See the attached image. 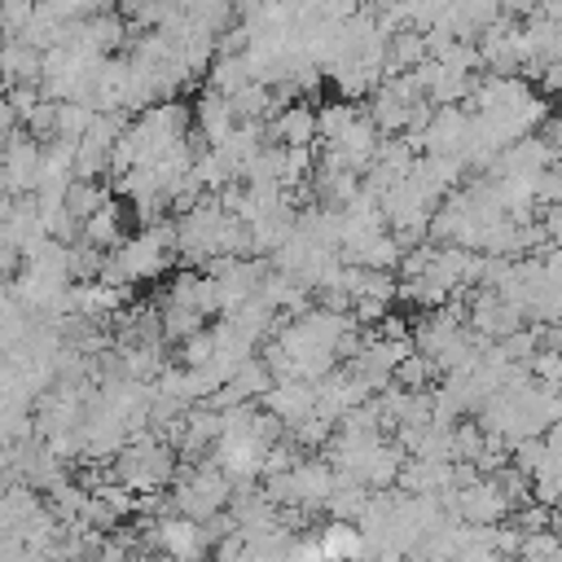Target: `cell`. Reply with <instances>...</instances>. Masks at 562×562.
<instances>
[{
  "label": "cell",
  "instance_id": "3957f363",
  "mask_svg": "<svg viewBox=\"0 0 562 562\" xmlns=\"http://www.w3.org/2000/svg\"><path fill=\"white\" fill-rule=\"evenodd\" d=\"M224 206L215 193H206L193 211L176 215V259H184L189 268H202L206 259L220 255V228H224Z\"/></svg>",
  "mask_w": 562,
  "mask_h": 562
},
{
  "label": "cell",
  "instance_id": "9a60e30c",
  "mask_svg": "<svg viewBox=\"0 0 562 562\" xmlns=\"http://www.w3.org/2000/svg\"><path fill=\"white\" fill-rule=\"evenodd\" d=\"M110 202V189L101 184V180H70L66 184V206H70V215L83 224L97 206H105Z\"/></svg>",
  "mask_w": 562,
  "mask_h": 562
},
{
  "label": "cell",
  "instance_id": "9c48e42d",
  "mask_svg": "<svg viewBox=\"0 0 562 562\" xmlns=\"http://www.w3.org/2000/svg\"><path fill=\"white\" fill-rule=\"evenodd\" d=\"M426 57H430V48H426L422 26H400L386 35V75H404V70L422 66Z\"/></svg>",
  "mask_w": 562,
  "mask_h": 562
},
{
  "label": "cell",
  "instance_id": "8992f818",
  "mask_svg": "<svg viewBox=\"0 0 562 562\" xmlns=\"http://www.w3.org/2000/svg\"><path fill=\"white\" fill-rule=\"evenodd\" d=\"M189 114H193V136H198L202 145H211V149L237 127V114H233L228 97H220V92H211V88L198 97V105H193Z\"/></svg>",
  "mask_w": 562,
  "mask_h": 562
},
{
  "label": "cell",
  "instance_id": "5bb4252c",
  "mask_svg": "<svg viewBox=\"0 0 562 562\" xmlns=\"http://www.w3.org/2000/svg\"><path fill=\"white\" fill-rule=\"evenodd\" d=\"M97 110L88 101H57V123H53V140H79L88 127H92Z\"/></svg>",
  "mask_w": 562,
  "mask_h": 562
},
{
  "label": "cell",
  "instance_id": "8fae6325",
  "mask_svg": "<svg viewBox=\"0 0 562 562\" xmlns=\"http://www.w3.org/2000/svg\"><path fill=\"white\" fill-rule=\"evenodd\" d=\"M364 501H369V487L360 483V479H351V474H338L334 470V487H329V496H325V514L329 518H342V522H356L360 518V509H364Z\"/></svg>",
  "mask_w": 562,
  "mask_h": 562
},
{
  "label": "cell",
  "instance_id": "5b68a950",
  "mask_svg": "<svg viewBox=\"0 0 562 562\" xmlns=\"http://www.w3.org/2000/svg\"><path fill=\"white\" fill-rule=\"evenodd\" d=\"M263 123H268V140H277V145H290V149H312L316 145V105H307L303 97L272 110Z\"/></svg>",
  "mask_w": 562,
  "mask_h": 562
},
{
  "label": "cell",
  "instance_id": "52a82bcc",
  "mask_svg": "<svg viewBox=\"0 0 562 562\" xmlns=\"http://www.w3.org/2000/svg\"><path fill=\"white\" fill-rule=\"evenodd\" d=\"M40 70H44L40 48H31L26 40H0V83L4 88H18V83L40 88Z\"/></svg>",
  "mask_w": 562,
  "mask_h": 562
},
{
  "label": "cell",
  "instance_id": "ffe728a7",
  "mask_svg": "<svg viewBox=\"0 0 562 562\" xmlns=\"http://www.w3.org/2000/svg\"><path fill=\"white\" fill-rule=\"evenodd\" d=\"M145 4H149V0H110V9H114L123 22H136V18L145 13Z\"/></svg>",
  "mask_w": 562,
  "mask_h": 562
},
{
  "label": "cell",
  "instance_id": "4fadbf2b",
  "mask_svg": "<svg viewBox=\"0 0 562 562\" xmlns=\"http://www.w3.org/2000/svg\"><path fill=\"white\" fill-rule=\"evenodd\" d=\"M435 378H443V373H439V369H435V360H430V356H422L417 347H413V351L391 369V382H395V386H404V391H430V382H435Z\"/></svg>",
  "mask_w": 562,
  "mask_h": 562
},
{
  "label": "cell",
  "instance_id": "ac0fdd59",
  "mask_svg": "<svg viewBox=\"0 0 562 562\" xmlns=\"http://www.w3.org/2000/svg\"><path fill=\"white\" fill-rule=\"evenodd\" d=\"M536 211H540L544 241H549V246H562V202H558V206H536Z\"/></svg>",
  "mask_w": 562,
  "mask_h": 562
},
{
  "label": "cell",
  "instance_id": "2e32d148",
  "mask_svg": "<svg viewBox=\"0 0 562 562\" xmlns=\"http://www.w3.org/2000/svg\"><path fill=\"white\" fill-rule=\"evenodd\" d=\"M35 9H40V0H0V35L4 40H18L31 26Z\"/></svg>",
  "mask_w": 562,
  "mask_h": 562
},
{
  "label": "cell",
  "instance_id": "6da1fadb",
  "mask_svg": "<svg viewBox=\"0 0 562 562\" xmlns=\"http://www.w3.org/2000/svg\"><path fill=\"white\" fill-rule=\"evenodd\" d=\"M176 470H180L176 448L162 443L154 430L132 435V439L114 452V461H110V479L123 483L127 492H162V487H171Z\"/></svg>",
  "mask_w": 562,
  "mask_h": 562
},
{
  "label": "cell",
  "instance_id": "7c38bea8",
  "mask_svg": "<svg viewBox=\"0 0 562 562\" xmlns=\"http://www.w3.org/2000/svg\"><path fill=\"white\" fill-rule=\"evenodd\" d=\"M241 83H250L246 57H224V53H215L211 66H206V88L220 92V97H233Z\"/></svg>",
  "mask_w": 562,
  "mask_h": 562
},
{
  "label": "cell",
  "instance_id": "d6986e66",
  "mask_svg": "<svg viewBox=\"0 0 562 562\" xmlns=\"http://www.w3.org/2000/svg\"><path fill=\"white\" fill-rule=\"evenodd\" d=\"M536 79H540L544 92H562V57H558V61H544Z\"/></svg>",
  "mask_w": 562,
  "mask_h": 562
},
{
  "label": "cell",
  "instance_id": "30bf717a",
  "mask_svg": "<svg viewBox=\"0 0 562 562\" xmlns=\"http://www.w3.org/2000/svg\"><path fill=\"white\" fill-rule=\"evenodd\" d=\"M123 237H127L123 211H119V202H105V206H97V211L79 224V237H75V241H88V246H97V250H114Z\"/></svg>",
  "mask_w": 562,
  "mask_h": 562
},
{
  "label": "cell",
  "instance_id": "277c9868",
  "mask_svg": "<svg viewBox=\"0 0 562 562\" xmlns=\"http://www.w3.org/2000/svg\"><path fill=\"white\" fill-rule=\"evenodd\" d=\"M154 549L171 553L176 562H202L211 553L206 536H202V522L184 518V514H162L154 518Z\"/></svg>",
  "mask_w": 562,
  "mask_h": 562
},
{
  "label": "cell",
  "instance_id": "7a4b0ae2",
  "mask_svg": "<svg viewBox=\"0 0 562 562\" xmlns=\"http://www.w3.org/2000/svg\"><path fill=\"white\" fill-rule=\"evenodd\" d=\"M228 492H233V479L211 457H202L193 465H180L176 479H171V487H167L171 509L184 514V518H193V522L228 509Z\"/></svg>",
  "mask_w": 562,
  "mask_h": 562
},
{
  "label": "cell",
  "instance_id": "e0dca14e",
  "mask_svg": "<svg viewBox=\"0 0 562 562\" xmlns=\"http://www.w3.org/2000/svg\"><path fill=\"white\" fill-rule=\"evenodd\" d=\"M558 202H562V158L536 176V206H558Z\"/></svg>",
  "mask_w": 562,
  "mask_h": 562
},
{
  "label": "cell",
  "instance_id": "ba28073f",
  "mask_svg": "<svg viewBox=\"0 0 562 562\" xmlns=\"http://www.w3.org/2000/svg\"><path fill=\"white\" fill-rule=\"evenodd\" d=\"M321 553H325V562H369V544H364V536H360V527L356 522H342V518H329L325 527H321Z\"/></svg>",
  "mask_w": 562,
  "mask_h": 562
}]
</instances>
